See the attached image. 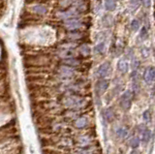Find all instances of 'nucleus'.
Masks as SVG:
<instances>
[{
    "instance_id": "nucleus-1",
    "label": "nucleus",
    "mask_w": 155,
    "mask_h": 154,
    "mask_svg": "<svg viewBox=\"0 0 155 154\" xmlns=\"http://www.w3.org/2000/svg\"><path fill=\"white\" fill-rule=\"evenodd\" d=\"M133 92L131 90H126L125 92L121 95L120 97V107L124 110H130L131 106H132V101H133Z\"/></svg>"
},
{
    "instance_id": "nucleus-2",
    "label": "nucleus",
    "mask_w": 155,
    "mask_h": 154,
    "mask_svg": "<svg viewBox=\"0 0 155 154\" xmlns=\"http://www.w3.org/2000/svg\"><path fill=\"white\" fill-rule=\"evenodd\" d=\"M84 104V100L76 97V96H71V97H67L65 100V105L67 107H70L72 109H76V108H80L82 107Z\"/></svg>"
},
{
    "instance_id": "nucleus-3",
    "label": "nucleus",
    "mask_w": 155,
    "mask_h": 154,
    "mask_svg": "<svg viewBox=\"0 0 155 154\" xmlns=\"http://www.w3.org/2000/svg\"><path fill=\"white\" fill-rule=\"evenodd\" d=\"M109 84H110V81L106 79H100L96 83L95 85V91H96V94L97 95H102L106 92V90L108 89L109 87Z\"/></svg>"
},
{
    "instance_id": "nucleus-4",
    "label": "nucleus",
    "mask_w": 155,
    "mask_h": 154,
    "mask_svg": "<svg viewBox=\"0 0 155 154\" xmlns=\"http://www.w3.org/2000/svg\"><path fill=\"white\" fill-rule=\"evenodd\" d=\"M143 80L147 84H151L155 81V67L149 66L143 73Z\"/></svg>"
},
{
    "instance_id": "nucleus-5",
    "label": "nucleus",
    "mask_w": 155,
    "mask_h": 154,
    "mask_svg": "<svg viewBox=\"0 0 155 154\" xmlns=\"http://www.w3.org/2000/svg\"><path fill=\"white\" fill-rule=\"evenodd\" d=\"M110 62H105V63L101 64L99 66V68L97 69V76H98L99 79H105L110 74Z\"/></svg>"
},
{
    "instance_id": "nucleus-6",
    "label": "nucleus",
    "mask_w": 155,
    "mask_h": 154,
    "mask_svg": "<svg viewBox=\"0 0 155 154\" xmlns=\"http://www.w3.org/2000/svg\"><path fill=\"white\" fill-rule=\"evenodd\" d=\"M65 26L69 30H76V29H79V28L81 26V22L80 20H78L76 18H70V20H66Z\"/></svg>"
},
{
    "instance_id": "nucleus-7",
    "label": "nucleus",
    "mask_w": 155,
    "mask_h": 154,
    "mask_svg": "<svg viewBox=\"0 0 155 154\" xmlns=\"http://www.w3.org/2000/svg\"><path fill=\"white\" fill-rule=\"evenodd\" d=\"M117 69L122 74H126L129 71V62L126 59H120L117 62Z\"/></svg>"
},
{
    "instance_id": "nucleus-8",
    "label": "nucleus",
    "mask_w": 155,
    "mask_h": 154,
    "mask_svg": "<svg viewBox=\"0 0 155 154\" xmlns=\"http://www.w3.org/2000/svg\"><path fill=\"white\" fill-rule=\"evenodd\" d=\"M78 15V11L76 10H66L64 12H61L58 14L61 18H65V20H70V18H74Z\"/></svg>"
},
{
    "instance_id": "nucleus-9",
    "label": "nucleus",
    "mask_w": 155,
    "mask_h": 154,
    "mask_svg": "<svg viewBox=\"0 0 155 154\" xmlns=\"http://www.w3.org/2000/svg\"><path fill=\"white\" fill-rule=\"evenodd\" d=\"M151 138V131L149 129H144L140 133V139L143 143H147Z\"/></svg>"
},
{
    "instance_id": "nucleus-10",
    "label": "nucleus",
    "mask_w": 155,
    "mask_h": 154,
    "mask_svg": "<svg viewBox=\"0 0 155 154\" xmlns=\"http://www.w3.org/2000/svg\"><path fill=\"white\" fill-rule=\"evenodd\" d=\"M87 125H88V120H87L86 117L81 116L80 118H78L75 122V126L78 129H82V128H85Z\"/></svg>"
},
{
    "instance_id": "nucleus-11",
    "label": "nucleus",
    "mask_w": 155,
    "mask_h": 154,
    "mask_svg": "<svg viewBox=\"0 0 155 154\" xmlns=\"http://www.w3.org/2000/svg\"><path fill=\"white\" fill-rule=\"evenodd\" d=\"M103 115H104V118L107 120V121L111 122L114 120V112L111 108H108L104 110Z\"/></svg>"
},
{
    "instance_id": "nucleus-12",
    "label": "nucleus",
    "mask_w": 155,
    "mask_h": 154,
    "mask_svg": "<svg viewBox=\"0 0 155 154\" xmlns=\"http://www.w3.org/2000/svg\"><path fill=\"white\" fill-rule=\"evenodd\" d=\"M59 55L61 57H64L65 59L66 58H72V57H74V55H75V51L71 49L66 48V49H63V51H59Z\"/></svg>"
},
{
    "instance_id": "nucleus-13",
    "label": "nucleus",
    "mask_w": 155,
    "mask_h": 154,
    "mask_svg": "<svg viewBox=\"0 0 155 154\" xmlns=\"http://www.w3.org/2000/svg\"><path fill=\"white\" fill-rule=\"evenodd\" d=\"M60 75L63 76V77H65V78H69V77H71L73 75V69H71L69 66H63L62 68L60 69Z\"/></svg>"
},
{
    "instance_id": "nucleus-14",
    "label": "nucleus",
    "mask_w": 155,
    "mask_h": 154,
    "mask_svg": "<svg viewBox=\"0 0 155 154\" xmlns=\"http://www.w3.org/2000/svg\"><path fill=\"white\" fill-rule=\"evenodd\" d=\"M32 11L34 13H36V14H39V15H45V14H47V12H48L47 8L45 6H43V5L33 6L32 7Z\"/></svg>"
},
{
    "instance_id": "nucleus-15",
    "label": "nucleus",
    "mask_w": 155,
    "mask_h": 154,
    "mask_svg": "<svg viewBox=\"0 0 155 154\" xmlns=\"http://www.w3.org/2000/svg\"><path fill=\"white\" fill-rule=\"evenodd\" d=\"M105 8L107 11H114L116 8V3L114 0H106Z\"/></svg>"
},
{
    "instance_id": "nucleus-16",
    "label": "nucleus",
    "mask_w": 155,
    "mask_h": 154,
    "mask_svg": "<svg viewBox=\"0 0 155 154\" xmlns=\"http://www.w3.org/2000/svg\"><path fill=\"white\" fill-rule=\"evenodd\" d=\"M130 27H131V30L132 31H134V32L138 31L140 27V21L138 20V18H133L132 21L130 23Z\"/></svg>"
},
{
    "instance_id": "nucleus-17",
    "label": "nucleus",
    "mask_w": 155,
    "mask_h": 154,
    "mask_svg": "<svg viewBox=\"0 0 155 154\" xmlns=\"http://www.w3.org/2000/svg\"><path fill=\"white\" fill-rule=\"evenodd\" d=\"M140 5V0H130V9L131 12H136Z\"/></svg>"
},
{
    "instance_id": "nucleus-18",
    "label": "nucleus",
    "mask_w": 155,
    "mask_h": 154,
    "mask_svg": "<svg viewBox=\"0 0 155 154\" xmlns=\"http://www.w3.org/2000/svg\"><path fill=\"white\" fill-rule=\"evenodd\" d=\"M139 37L140 38V40H145L147 39L148 37V29L147 26H143L142 29H140V35Z\"/></svg>"
},
{
    "instance_id": "nucleus-19",
    "label": "nucleus",
    "mask_w": 155,
    "mask_h": 154,
    "mask_svg": "<svg viewBox=\"0 0 155 154\" xmlns=\"http://www.w3.org/2000/svg\"><path fill=\"white\" fill-rule=\"evenodd\" d=\"M116 135H117L119 138H125V137H127V135H128V130L125 127H120L117 129V131H116Z\"/></svg>"
},
{
    "instance_id": "nucleus-20",
    "label": "nucleus",
    "mask_w": 155,
    "mask_h": 154,
    "mask_svg": "<svg viewBox=\"0 0 155 154\" xmlns=\"http://www.w3.org/2000/svg\"><path fill=\"white\" fill-rule=\"evenodd\" d=\"M64 63L66 66H77V65H79V61L72 57V58L64 59Z\"/></svg>"
},
{
    "instance_id": "nucleus-21",
    "label": "nucleus",
    "mask_w": 155,
    "mask_h": 154,
    "mask_svg": "<svg viewBox=\"0 0 155 154\" xmlns=\"http://www.w3.org/2000/svg\"><path fill=\"white\" fill-rule=\"evenodd\" d=\"M140 139L139 137H133L130 142V144H131V146H132V148L135 149L140 146Z\"/></svg>"
},
{
    "instance_id": "nucleus-22",
    "label": "nucleus",
    "mask_w": 155,
    "mask_h": 154,
    "mask_svg": "<svg viewBox=\"0 0 155 154\" xmlns=\"http://www.w3.org/2000/svg\"><path fill=\"white\" fill-rule=\"evenodd\" d=\"M105 51V42H101L95 47V51L98 54H103Z\"/></svg>"
},
{
    "instance_id": "nucleus-23",
    "label": "nucleus",
    "mask_w": 155,
    "mask_h": 154,
    "mask_svg": "<svg viewBox=\"0 0 155 154\" xmlns=\"http://www.w3.org/2000/svg\"><path fill=\"white\" fill-rule=\"evenodd\" d=\"M81 52V54H84V55H89L90 54V49H89V47L88 46H86V45H84V46H81V49H80Z\"/></svg>"
},
{
    "instance_id": "nucleus-24",
    "label": "nucleus",
    "mask_w": 155,
    "mask_h": 154,
    "mask_svg": "<svg viewBox=\"0 0 155 154\" xmlns=\"http://www.w3.org/2000/svg\"><path fill=\"white\" fill-rule=\"evenodd\" d=\"M79 143L81 144V146H87V144L90 143V139L88 137H81V139L79 141Z\"/></svg>"
},
{
    "instance_id": "nucleus-25",
    "label": "nucleus",
    "mask_w": 155,
    "mask_h": 154,
    "mask_svg": "<svg viewBox=\"0 0 155 154\" xmlns=\"http://www.w3.org/2000/svg\"><path fill=\"white\" fill-rule=\"evenodd\" d=\"M140 54H142V55L144 57V58L148 57L149 56V48H147V47H143L142 50H140Z\"/></svg>"
},
{
    "instance_id": "nucleus-26",
    "label": "nucleus",
    "mask_w": 155,
    "mask_h": 154,
    "mask_svg": "<svg viewBox=\"0 0 155 154\" xmlns=\"http://www.w3.org/2000/svg\"><path fill=\"white\" fill-rule=\"evenodd\" d=\"M140 4L144 7V8H149L151 5V0H140Z\"/></svg>"
},
{
    "instance_id": "nucleus-27",
    "label": "nucleus",
    "mask_w": 155,
    "mask_h": 154,
    "mask_svg": "<svg viewBox=\"0 0 155 154\" xmlns=\"http://www.w3.org/2000/svg\"><path fill=\"white\" fill-rule=\"evenodd\" d=\"M143 116L144 121H145V122H148L149 120H150V114H149V110H145Z\"/></svg>"
},
{
    "instance_id": "nucleus-28",
    "label": "nucleus",
    "mask_w": 155,
    "mask_h": 154,
    "mask_svg": "<svg viewBox=\"0 0 155 154\" xmlns=\"http://www.w3.org/2000/svg\"><path fill=\"white\" fill-rule=\"evenodd\" d=\"M130 154H139V151L136 150V149H134V150H132V152H131Z\"/></svg>"
}]
</instances>
